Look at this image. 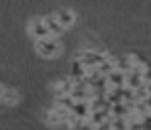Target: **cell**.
I'll use <instances>...</instances> for the list:
<instances>
[{
    "mask_svg": "<svg viewBox=\"0 0 151 130\" xmlns=\"http://www.w3.org/2000/svg\"><path fill=\"white\" fill-rule=\"evenodd\" d=\"M96 130H112V122H110V120H106L104 124H100V126H96Z\"/></svg>",
    "mask_w": 151,
    "mask_h": 130,
    "instance_id": "8fae6325",
    "label": "cell"
},
{
    "mask_svg": "<svg viewBox=\"0 0 151 130\" xmlns=\"http://www.w3.org/2000/svg\"><path fill=\"white\" fill-rule=\"evenodd\" d=\"M145 83H147L145 73H141V71H129V73H127V87H131L133 92L139 90V87L145 85Z\"/></svg>",
    "mask_w": 151,
    "mask_h": 130,
    "instance_id": "5b68a950",
    "label": "cell"
},
{
    "mask_svg": "<svg viewBox=\"0 0 151 130\" xmlns=\"http://www.w3.org/2000/svg\"><path fill=\"white\" fill-rule=\"evenodd\" d=\"M106 79H108L110 87H127V71L123 69H114Z\"/></svg>",
    "mask_w": 151,
    "mask_h": 130,
    "instance_id": "52a82bcc",
    "label": "cell"
},
{
    "mask_svg": "<svg viewBox=\"0 0 151 130\" xmlns=\"http://www.w3.org/2000/svg\"><path fill=\"white\" fill-rule=\"evenodd\" d=\"M4 90H6V87H2V85H0V102H2V96H4Z\"/></svg>",
    "mask_w": 151,
    "mask_h": 130,
    "instance_id": "7c38bea8",
    "label": "cell"
},
{
    "mask_svg": "<svg viewBox=\"0 0 151 130\" xmlns=\"http://www.w3.org/2000/svg\"><path fill=\"white\" fill-rule=\"evenodd\" d=\"M45 25H47V28H49L51 37H59L65 28L59 25V21L55 18V14H49V16H45Z\"/></svg>",
    "mask_w": 151,
    "mask_h": 130,
    "instance_id": "ba28073f",
    "label": "cell"
},
{
    "mask_svg": "<svg viewBox=\"0 0 151 130\" xmlns=\"http://www.w3.org/2000/svg\"><path fill=\"white\" fill-rule=\"evenodd\" d=\"M110 122H112V130H131L133 128L129 116H123V118H110Z\"/></svg>",
    "mask_w": 151,
    "mask_h": 130,
    "instance_id": "9c48e42d",
    "label": "cell"
},
{
    "mask_svg": "<svg viewBox=\"0 0 151 130\" xmlns=\"http://www.w3.org/2000/svg\"><path fill=\"white\" fill-rule=\"evenodd\" d=\"M2 102H4V104H8V106L19 104V92H17V90H4Z\"/></svg>",
    "mask_w": 151,
    "mask_h": 130,
    "instance_id": "30bf717a",
    "label": "cell"
},
{
    "mask_svg": "<svg viewBox=\"0 0 151 130\" xmlns=\"http://www.w3.org/2000/svg\"><path fill=\"white\" fill-rule=\"evenodd\" d=\"M72 114H76L80 120H88V118H90V114H92V106H90V100L76 102L74 108H72Z\"/></svg>",
    "mask_w": 151,
    "mask_h": 130,
    "instance_id": "8992f818",
    "label": "cell"
},
{
    "mask_svg": "<svg viewBox=\"0 0 151 130\" xmlns=\"http://www.w3.org/2000/svg\"><path fill=\"white\" fill-rule=\"evenodd\" d=\"M53 14H55V18L59 21V25L63 26V28L74 26V23H76V12L74 10H70V8H59V10H55Z\"/></svg>",
    "mask_w": 151,
    "mask_h": 130,
    "instance_id": "277c9868",
    "label": "cell"
},
{
    "mask_svg": "<svg viewBox=\"0 0 151 130\" xmlns=\"http://www.w3.org/2000/svg\"><path fill=\"white\" fill-rule=\"evenodd\" d=\"M70 114H72V110L61 108V106H55L53 110L47 112L45 122H47L49 126H61V124H65V120H68V116H70Z\"/></svg>",
    "mask_w": 151,
    "mask_h": 130,
    "instance_id": "7a4b0ae2",
    "label": "cell"
},
{
    "mask_svg": "<svg viewBox=\"0 0 151 130\" xmlns=\"http://www.w3.org/2000/svg\"><path fill=\"white\" fill-rule=\"evenodd\" d=\"M29 35H31L35 41H41V39L51 37L49 28L45 25V18H33V21L29 23Z\"/></svg>",
    "mask_w": 151,
    "mask_h": 130,
    "instance_id": "3957f363",
    "label": "cell"
},
{
    "mask_svg": "<svg viewBox=\"0 0 151 130\" xmlns=\"http://www.w3.org/2000/svg\"><path fill=\"white\" fill-rule=\"evenodd\" d=\"M35 49L41 57L45 59H53L61 53V43L57 41V37H47V39H41L35 43Z\"/></svg>",
    "mask_w": 151,
    "mask_h": 130,
    "instance_id": "6da1fadb",
    "label": "cell"
}]
</instances>
